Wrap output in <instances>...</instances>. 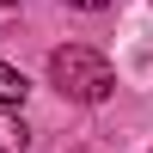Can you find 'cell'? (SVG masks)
Wrapping results in <instances>:
<instances>
[{
    "mask_svg": "<svg viewBox=\"0 0 153 153\" xmlns=\"http://www.w3.org/2000/svg\"><path fill=\"white\" fill-rule=\"evenodd\" d=\"M0 153H25V123L12 110H0Z\"/></svg>",
    "mask_w": 153,
    "mask_h": 153,
    "instance_id": "3",
    "label": "cell"
},
{
    "mask_svg": "<svg viewBox=\"0 0 153 153\" xmlns=\"http://www.w3.org/2000/svg\"><path fill=\"white\" fill-rule=\"evenodd\" d=\"M25 92H31V86H25V74L0 61V110H6V104H25Z\"/></svg>",
    "mask_w": 153,
    "mask_h": 153,
    "instance_id": "2",
    "label": "cell"
},
{
    "mask_svg": "<svg viewBox=\"0 0 153 153\" xmlns=\"http://www.w3.org/2000/svg\"><path fill=\"white\" fill-rule=\"evenodd\" d=\"M19 19V6H12V0H0V37H6V25Z\"/></svg>",
    "mask_w": 153,
    "mask_h": 153,
    "instance_id": "4",
    "label": "cell"
},
{
    "mask_svg": "<svg viewBox=\"0 0 153 153\" xmlns=\"http://www.w3.org/2000/svg\"><path fill=\"white\" fill-rule=\"evenodd\" d=\"M68 6H80V12H98V6H110V0H68Z\"/></svg>",
    "mask_w": 153,
    "mask_h": 153,
    "instance_id": "5",
    "label": "cell"
},
{
    "mask_svg": "<svg viewBox=\"0 0 153 153\" xmlns=\"http://www.w3.org/2000/svg\"><path fill=\"white\" fill-rule=\"evenodd\" d=\"M49 80H55L61 98H80V104H104L110 92H117V74H110V61L98 55V49L86 43H68L49 55Z\"/></svg>",
    "mask_w": 153,
    "mask_h": 153,
    "instance_id": "1",
    "label": "cell"
}]
</instances>
